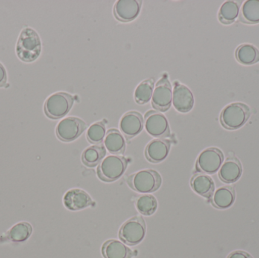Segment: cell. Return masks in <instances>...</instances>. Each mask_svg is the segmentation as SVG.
Listing matches in <instances>:
<instances>
[{"label":"cell","instance_id":"25","mask_svg":"<svg viewBox=\"0 0 259 258\" xmlns=\"http://www.w3.org/2000/svg\"><path fill=\"white\" fill-rule=\"evenodd\" d=\"M241 19L248 24L259 22V0H248L242 8Z\"/></svg>","mask_w":259,"mask_h":258},{"label":"cell","instance_id":"24","mask_svg":"<svg viewBox=\"0 0 259 258\" xmlns=\"http://www.w3.org/2000/svg\"><path fill=\"white\" fill-rule=\"evenodd\" d=\"M154 91V80L152 79L143 80L134 92L136 102L140 105L149 102L152 98Z\"/></svg>","mask_w":259,"mask_h":258},{"label":"cell","instance_id":"14","mask_svg":"<svg viewBox=\"0 0 259 258\" xmlns=\"http://www.w3.org/2000/svg\"><path fill=\"white\" fill-rule=\"evenodd\" d=\"M170 142L166 139H155L151 141L145 149V156L152 163L163 162L168 156Z\"/></svg>","mask_w":259,"mask_h":258},{"label":"cell","instance_id":"20","mask_svg":"<svg viewBox=\"0 0 259 258\" xmlns=\"http://www.w3.org/2000/svg\"><path fill=\"white\" fill-rule=\"evenodd\" d=\"M235 201V192L231 186L219 188L212 195L213 205L219 209H227L232 206Z\"/></svg>","mask_w":259,"mask_h":258},{"label":"cell","instance_id":"30","mask_svg":"<svg viewBox=\"0 0 259 258\" xmlns=\"http://www.w3.org/2000/svg\"><path fill=\"white\" fill-rule=\"evenodd\" d=\"M228 258H252V257L245 251H237L231 253Z\"/></svg>","mask_w":259,"mask_h":258},{"label":"cell","instance_id":"29","mask_svg":"<svg viewBox=\"0 0 259 258\" xmlns=\"http://www.w3.org/2000/svg\"><path fill=\"white\" fill-rule=\"evenodd\" d=\"M7 83V73L4 66L0 63V87H3Z\"/></svg>","mask_w":259,"mask_h":258},{"label":"cell","instance_id":"10","mask_svg":"<svg viewBox=\"0 0 259 258\" xmlns=\"http://www.w3.org/2000/svg\"><path fill=\"white\" fill-rule=\"evenodd\" d=\"M224 162L223 153L216 148L204 150L196 161V170L204 174H213L219 171Z\"/></svg>","mask_w":259,"mask_h":258},{"label":"cell","instance_id":"15","mask_svg":"<svg viewBox=\"0 0 259 258\" xmlns=\"http://www.w3.org/2000/svg\"><path fill=\"white\" fill-rule=\"evenodd\" d=\"M64 204L70 211H80L90 207L93 201L88 192L80 189H73L65 193Z\"/></svg>","mask_w":259,"mask_h":258},{"label":"cell","instance_id":"28","mask_svg":"<svg viewBox=\"0 0 259 258\" xmlns=\"http://www.w3.org/2000/svg\"><path fill=\"white\" fill-rule=\"evenodd\" d=\"M106 126L104 123L97 122L92 124L87 133V138L91 143L101 144L106 135Z\"/></svg>","mask_w":259,"mask_h":258},{"label":"cell","instance_id":"7","mask_svg":"<svg viewBox=\"0 0 259 258\" xmlns=\"http://www.w3.org/2000/svg\"><path fill=\"white\" fill-rule=\"evenodd\" d=\"M172 96L171 85L167 74H164L155 85L152 97V107L160 112H166L171 106Z\"/></svg>","mask_w":259,"mask_h":258},{"label":"cell","instance_id":"26","mask_svg":"<svg viewBox=\"0 0 259 258\" xmlns=\"http://www.w3.org/2000/svg\"><path fill=\"white\" fill-rule=\"evenodd\" d=\"M240 6L234 1H227L222 5L219 11V20L224 24H231L235 21L239 15Z\"/></svg>","mask_w":259,"mask_h":258},{"label":"cell","instance_id":"1","mask_svg":"<svg viewBox=\"0 0 259 258\" xmlns=\"http://www.w3.org/2000/svg\"><path fill=\"white\" fill-rule=\"evenodd\" d=\"M41 41L39 35L30 27L21 31L16 45L17 56L23 62L36 60L41 53Z\"/></svg>","mask_w":259,"mask_h":258},{"label":"cell","instance_id":"5","mask_svg":"<svg viewBox=\"0 0 259 258\" xmlns=\"http://www.w3.org/2000/svg\"><path fill=\"white\" fill-rule=\"evenodd\" d=\"M74 97L66 92H56L50 95L44 104L46 115L51 119L65 117L72 108Z\"/></svg>","mask_w":259,"mask_h":258},{"label":"cell","instance_id":"16","mask_svg":"<svg viewBox=\"0 0 259 258\" xmlns=\"http://www.w3.org/2000/svg\"><path fill=\"white\" fill-rule=\"evenodd\" d=\"M241 164L236 158H229L224 163L219 171V177L226 183H232L237 181L242 175Z\"/></svg>","mask_w":259,"mask_h":258},{"label":"cell","instance_id":"22","mask_svg":"<svg viewBox=\"0 0 259 258\" xmlns=\"http://www.w3.org/2000/svg\"><path fill=\"white\" fill-rule=\"evenodd\" d=\"M236 58L243 65H253L259 62V51L254 45L243 44L236 51Z\"/></svg>","mask_w":259,"mask_h":258},{"label":"cell","instance_id":"6","mask_svg":"<svg viewBox=\"0 0 259 258\" xmlns=\"http://www.w3.org/2000/svg\"><path fill=\"white\" fill-rule=\"evenodd\" d=\"M146 230V223L143 218L134 217L123 224L120 229L119 238L127 245H138L144 239Z\"/></svg>","mask_w":259,"mask_h":258},{"label":"cell","instance_id":"21","mask_svg":"<svg viewBox=\"0 0 259 258\" xmlns=\"http://www.w3.org/2000/svg\"><path fill=\"white\" fill-rule=\"evenodd\" d=\"M106 154V149L104 145L102 144L94 145L84 150L82 154V162L86 166L94 168L103 161Z\"/></svg>","mask_w":259,"mask_h":258},{"label":"cell","instance_id":"27","mask_svg":"<svg viewBox=\"0 0 259 258\" xmlns=\"http://www.w3.org/2000/svg\"><path fill=\"white\" fill-rule=\"evenodd\" d=\"M156 198L151 195H143L139 197L136 201V208L141 215L150 216L157 210Z\"/></svg>","mask_w":259,"mask_h":258},{"label":"cell","instance_id":"4","mask_svg":"<svg viewBox=\"0 0 259 258\" xmlns=\"http://www.w3.org/2000/svg\"><path fill=\"white\" fill-rule=\"evenodd\" d=\"M250 116V110L243 103H233L221 114V123L228 130H236L244 125Z\"/></svg>","mask_w":259,"mask_h":258},{"label":"cell","instance_id":"9","mask_svg":"<svg viewBox=\"0 0 259 258\" xmlns=\"http://www.w3.org/2000/svg\"><path fill=\"white\" fill-rule=\"evenodd\" d=\"M145 128L150 136L163 139L170 136V127L167 118L155 111H149L145 115Z\"/></svg>","mask_w":259,"mask_h":258},{"label":"cell","instance_id":"17","mask_svg":"<svg viewBox=\"0 0 259 258\" xmlns=\"http://www.w3.org/2000/svg\"><path fill=\"white\" fill-rule=\"evenodd\" d=\"M105 258H131L133 252L124 243L115 239L107 241L102 248Z\"/></svg>","mask_w":259,"mask_h":258},{"label":"cell","instance_id":"2","mask_svg":"<svg viewBox=\"0 0 259 258\" xmlns=\"http://www.w3.org/2000/svg\"><path fill=\"white\" fill-rule=\"evenodd\" d=\"M127 160L123 156L112 154L103 159L97 168V174L104 182H113L124 175Z\"/></svg>","mask_w":259,"mask_h":258},{"label":"cell","instance_id":"19","mask_svg":"<svg viewBox=\"0 0 259 258\" xmlns=\"http://www.w3.org/2000/svg\"><path fill=\"white\" fill-rule=\"evenodd\" d=\"M104 146L112 154H119L124 153L126 142L122 133L116 129L109 130L104 139Z\"/></svg>","mask_w":259,"mask_h":258},{"label":"cell","instance_id":"18","mask_svg":"<svg viewBox=\"0 0 259 258\" xmlns=\"http://www.w3.org/2000/svg\"><path fill=\"white\" fill-rule=\"evenodd\" d=\"M191 186L196 193L205 198H210L214 191V183L212 179L204 174L193 176L191 180Z\"/></svg>","mask_w":259,"mask_h":258},{"label":"cell","instance_id":"12","mask_svg":"<svg viewBox=\"0 0 259 258\" xmlns=\"http://www.w3.org/2000/svg\"><path fill=\"white\" fill-rule=\"evenodd\" d=\"M142 3L138 0H119L114 6V15L119 21L129 22L138 16Z\"/></svg>","mask_w":259,"mask_h":258},{"label":"cell","instance_id":"8","mask_svg":"<svg viewBox=\"0 0 259 258\" xmlns=\"http://www.w3.org/2000/svg\"><path fill=\"white\" fill-rule=\"evenodd\" d=\"M87 128V124L80 118L69 117L62 120L56 127V135L63 142H71L79 137Z\"/></svg>","mask_w":259,"mask_h":258},{"label":"cell","instance_id":"23","mask_svg":"<svg viewBox=\"0 0 259 258\" xmlns=\"http://www.w3.org/2000/svg\"><path fill=\"white\" fill-rule=\"evenodd\" d=\"M32 231L33 229L28 223H18L8 232V238L14 242H24L31 236Z\"/></svg>","mask_w":259,"mask_h":258},{"label":"cell","instance_id":"3","mask_svg":"<svg viewBox=\"0 0 259 258\" xmlns=\"http://www.w3.org/2000/svg\"><path fill=\"white\" fill-rule=\"evenodd\" d=\"M129 186L136 192L147 194L155 192L161 185V177L153 170H143L129 177Z\"/></svg>","mask_w":259,"mask_h":258},{"label":"cell","instance_id":"11","mask_svg":"<svg viewBox=\"0 0 259 258\" xmlns=\"http://www.w3.org/2000/svg\"><path fill=\"white\" fill-rule=\"evenodd\" d=\"M172 103L175 109L181 113L190 112L194 105L193 92L187 86L181 84L179 82H175Z\"/></svg>","mask_w":259,"mask_h":258},{"label":"cell","instance_id":"13","mask_svg":"<svg viewBox=\"0 0 259 258\" xmlns=\"http://www.w3.org/2000/svg\"><path fill=\"white\" fill-rule=\"evenodd\" d=\"M143 127V116L137 112H127L120 121V129L127 139H131L140 134Z\"/></svg>","mask_w":259,"mask_h":258}]
</instances>
